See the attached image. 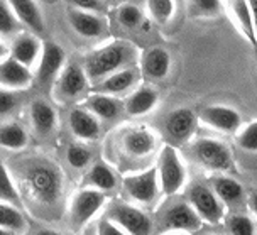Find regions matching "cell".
<instances>
[{
    "instance_id": "obj_43",
    "label": "cell",
    "mask_w": 257,
    "mask_h": 235,
    "mask_svg": "<svg viewBox=\"0 0 257 235\" xmlns=\"http://www.w3.org/2000/svg\"><path fill=\"white\" fill-rule=\"evenodd\" d=\"M7 58H9V48L2 43V41H0V63H2L4 59H7Z\"/></svg>"
},
{
    "instance_id": "obj_29",
    "label": "cell",
    "mask_w": 257,
    "mask_h": 235,
    "mask_svg": "<svg viewBox=\"0 0 257 235\" xmlns=\"http://www.w3.org/2000/svg\"><path fill=\"white\" fill-rule=\"evenodd\" d=\"M0 228L9 230V232H14L17 235L26 232L27 223L21 208L6 203V201H0Z\"/></svg>"
},
{
    "instance_id": "obj_5",
    "label": "cell",
    "mask_w": 257,
    "mask_h": 235,
    "mask_svg": "<svg viewBox=\"0 0 257 235\" xmlns=\"http://www.w3.org/2000/svg\"><path fill=\"white\" fill-rule=\"evenodd\" d=\"M188 203L196 211L201 222L217 225L225 216L223 203L217 198L212 188L206 184H193L188 191Z\"/></svg>"
},
{
    "instance_id": "obj_22",
    "label": "cell",
    "mask_w": 257,
    "mask_h": 235,
    "mask_svg": "<svg viewBox=\"0 0 257 235\" xmlns=\"http://www.w3.org/2000/svg\"><path fill=\"white\" fill-rule=\"evenodd\" d=\"M137 80H139V73L134 68H125V70L115 71L98 83V93H105L110 96L122 95L134 88Z\"/></svg>"
},
{
    "instance_id": "obj_4",
    "label": "cell",
    "mask_w": 257,
    "mask_h": 235,
    "mask_svg": "<svg viewBox=\"0 0 257 235\" xmlns=\"http://www.w3.org/2000/svg\"><path fill=\"white\" fill-rule=\"evenodd\" d=\"M158 181L164 195H176L186 183V169L181 163L176 147L166 144L158 159Z\"/></svg>"
},
{
    "instance_id": "obj_49",
    "label": "cell",
    "mask_w": 257,
    "mask_h": 235,
    "mask_svg": "<svg viewBox=\"0 0 257 235\" xmlns=\"http://www.w3.org/2000/svg\"><path fill=\"white\" fill-rule=\"evenodd\" d=\"M255 235H257V233H255Z\"/></svg>"
},
{
    "instance_id": "obj_27",
    "label": "cell",
    "mask_w": 257,
    "mask_h": 235,
    "mask_svg": "<svg viewBox=\"0 0 257 235\" xmlns=\"http://www.w3.org/2000/svg\"><path fill=\"white\" fill-rule=\"evenodd\" d=\"M86 181H88L93 190L98 191H112L117 186V176L113 173V169L105 163V161H96L91 166L90 173L86 174Z\"/></svg>"
},
{
    "instance_id": "obj_9",
    "label": "cell",
    "mask_w": 257,
    "mask_h": 235,
    "mask_svg": "<svg viewBox=\"0 0 257 235\" xmlns=\"http://www.w3.org/2000/svg\"><path fill=\"white\" fill-rule=\"evenodd\" d=\"M107 218L120 227L127 235H151L153 222L142 210L132 205H115L108 211Z\"/></svg>"
},
{
    "instance_id": "obj_11",
    "label": "cell",
    "mask_w": 257,
    "mask_h": 235,
    "mask_svg": "<svg viewBox=\"0 0 257 235\" xmlns=\"http://www.w3.org/2000/svg\"><path fill=\"white\" fill-rule=\"evenodd\" d=\"M198 119L205 126L215 129L223 134L238 132L242 127V117L235 108L227 107V105H210L200 112Z\"/></svg>"
},
{
    "instance_id": "obj_24",
    "label": "cell",
    "mask_w": 257,
    "mask_h": 235,
    "mask_svg": "<svg viewBox=\"0 0 257 235\" xmlns=\"http://www.w3.org/2000/svg\"><path fill=\"white\" fill-rule=\"evenodd\" d=\"M156 147V137L154 134L146 127L132 129L123 137V149L127 154L134 156V158H142L148 156L154 151Z\"/></svg>"
},
{
    "instance_id": "obj_38",
    "label": "cell",
    "mask_w": 257,
    "mask_h": 235,
    "mask_svg": "<svg viewBox=\"0 0 257 235\" xmlns=\"http://www.w3.org/2000/svg\"><path fill=\"white\" fill-rule=\"evenodd\" d=\"M19 105V95L14 90L0 88V119L11 115Z\"/></svg>"
},
{
    "instance_id": "obj_41",
    "label": "cell",
    "mask_w": 257,
    "mask_h": 235,
    "mask_svg": "<svg viewBox=\"0 0 257 235\" xmlns=\"http://www.w3.org/2000/svg\"><path fill=\"white\" fill-rule=\"evenodd\" d=\"M247 6H249L252 24H254V32H255V38H257V0H247Z\"/></svg>"
},
{
    "instance_id": "obj_10",
    "label": "cell",
    "mask_w": 257,
    "mask_h": 235,
    "mask_svg": "<svg viewBox=\"0 0 257 235\" xmlns=\"http://www.w3.org/2000/svg\"><path fill=\"white\" fill-rule=\"evenodd\" d=\"M66 54H64L61 46H58L53 41H46L41 48L39 66L36 73V81L39 86H49L56 81L59 73L63 71Z\"/></svg>"
},
{
    "instance_id": "obj_7",
    "label": "cell",
    "mask_w": 257,
    "mask_h": 235,
    "mask_svg": "<svg viewBox=\"0 0 257 235\" xmlns=\"http://www.w3.org/2000/svg\"><path fill=\"white\" fill-rule=\"evenodd\" d=\"M105 193L93 190V188H85L78 191L71 201L70 206V222L73 228H81L90 222L93 216L102 210L105 205Z\"/></svg>"
},
{
    "instance_id": "obj_3",
    "label": "cell",
    "mask_w": 257,
    "mask_h": 235,
    "mask_svg": "<svg viewBox=\"0 0 257 235\" xmlns=\"http://www.w3.org/2000/svg\"><path fill=\"white\" fill-rule=\"evenodd\" d=\"M193 158L205 169L217 173H233L235 171V161H233L232 151L227 144L217 139L201 137L196 139L190 147Z\"/></svg>"
},
{
    "instance_id": "obj_18",
    "label": "cell",
    "mask_w": 257,
    "mask_h": 235,
    "mask_svg": "<svg viewBox=\"0 0 257 235\" xmlns=\"http://www.w3.org/2000/svg\"><path fill=\"white\" fill-rule=\"evenodd\" d=\"M41 48H43V44L38 39V36L26 34V32L21 34L19 32L16 36V39H14L11 49H9V56L31 70L32 64L38 61L41 56Z\"/></svg>"
},
{
    "instance_id": "obj_17",
    "label": "cell",
    "mask_w": 257,
    "mask_h": 235,
    "mask_svg": "<svg viewBox=\"0 0 257 235\" xmlns=\"http://www.w3.org/2000/svg\"><path fill=\"white\" fill-rule=\"evenodd\" d=\"M212 190L217 198L228 208H244L245 205V191L244 186L230 176H215L212 179Z\"/></svg>"
},
{
    "instance_id": "obj_12",
    "label": "cell",
    "mask_w": 257,
    "mask_h": 235,
    "mask_svg": "<svg viewBox=\"0 0 257 235\" xmlns=\"http://www.w3.org/2000/svg\"><path fill=\"white\" fill-rule=\"evenodd\" d=\"M196 124H198V117L195 115V112L191 108L181 107L173 110L166 117L164 132H166L168 139H171L176 144H183V142L191 139V136L196 131Z\"/></svg>"
},
{
    "instance_id": "obj_30",
    "label": "cell",
    "mask_w": 257,
    "mask_h": 235,
    "mask_svg": "<svg viewBox=\"0 0 257 235\" xmlns=\"http://www.w3.org/2000/svg\"><path fill=\"white\" fill-rule=\"evenodd\" d=\"M0 201H6V203H11L17 208L22 206V198L21 193L17 190L16 183L12 181L11 174H9L6 164L0 161Z\"/></svg>"
},
{
    "instance_id": "obj_47",
    "label": "cell",
    "mask_w": 257,
    "mask_h": 235,
    "mask_svg": "<svg viewBox=\"0 0 257 235\" xmlns=\"http://www.w3.org/2000/svg\"><path fill=\"white\" fill-rule=\"evenodd\" d=\"M103 4H108V2H115V0H102Z\"/></svg>"
},
{
    "instance_id": "obj_35",
    "label": "cell",
    "mask_w": 257,
    "mask_h": 235,
    "mask_svg": "<svg viewBox=\"0 0 257 235\" xmlns=\"http://www.w3.org/2000/svg\"><path fill=\"white\" fill-rule=\"evenodd\" d=\"M237 146L247 153H257V121L247 124L245 127L238 129L235 136Z\"/></svg>"
},
{
    "instance_id": "obj_34",
    "label": "cell",
    "mask_w": 257,
    "mask_h": 235,
    "mask_svg": "<svg viewBox=\"0 0 257 235\" xmlns=\"http://www.w3.org/2000/svg\"><path fill=\"white\" fill-rule=\"evenodd\" d=\"M21 29V22L12 12L7 0H0V36H14Z\"/></svg>"
},
{
    "instance_id": "obj_44",
    "label": "cell",
    "mask_w": 257,
    "mask_h": 235,
    "mask_svg": "<svg viewBox=\"0 0 257 235\" xmlns=\"http://www.w3.org/2000/svg\"><path fill=\"white\" fill-rule=\"evenodd\" d=\"M38 235H63V233H59L56 232V230H49V228H44V230H39Z\"/></svg>"
},
{
    "instance_id": "obj_1",
    "label": "cell",
    "mask_w": 257,
    "mask_h": 235,
    "mask_svg": "<svg viewBox=\"0 0 257 235\" xmlns=\"http://www.w3.org/2000/svg\"><path fill=\"white\" fill-rule=\"evenodd\" d=\"M139 56L141 53L136 44L127 41H112L93 49L85 58L83 70L90 81L100 83L112 73L125 70V68H134Z\"/></svg>"
},
{
    "instance_id": "obj_25",
    "label": "cell",
    "mask_w": 257,
    "mask_h": 235,
    "mask_svg": "<svg viewBox=\"0 0 257 235\" xmlns=\"http://www.w3.org/2000/svg\"><path fill=\"white\" fill-rule=\"evenodd\" d=\"M159 93L151 86H139L137 90L132 91L125 100V110L132 117H141L153 112L154 107L158 105Z\"/></svg>"
},
{
    "instance_id": "obj_14",
    "label": "cell",
    "mask_w": 257,
    "mask_h": 235,
    "mask_svg": "<svg viewBox=\"0 0 257 235\" xmlns=\"http://www.w3.org/2000/svg\"><path fill=\"white\" fill-rule=\"evenodd\" d=\"M139 63L144 78L151 81H161L169 75V70H171V54L164 48L153 46L141 54Z\"/></svg>"
},
{
    "instance_id": "obj_32",
    "label": "cell",
    "mask_w": 257,
    "mask_h": 235,
    "mask_svg": "<svg viewBox=\"0 0 257 235\" xmlns=\"http://www.w3.org/2000/svg\"><path fill=\"white\" fill-rule=\"evenodd\" d=\"M149 16L156 24H168L174 14V2L173 0H146Z\"/></svg>"
},
{
    "instance_id": "obj_39",
    "label": "cell",
    "mask_w": 257,
    "mask_h": 235,
    "mask_svg": "<svg viewBox=\"0 0 257 235\" xmlns=\"http://www.w3.org/2000/svg\"><path fill=\"white\" fill-rule=\"evenodd\" d=\"M71 4V9H78V11L93 12V14H103L105 4L102 0H68Z\"/></svg>"
},
{
    "instance_id": "obj_31",
    "label": "cell",
    "mask_w": 257,
    "mask_h": 235,
    "mask_svg": "<svg viewBox=\"0 0 257 235\" xmlns=\"http://www.w3.org/2000/svg\"><path fill=\"white\" fill-rule=\"evenodd\" d=\"M190 16L195 19H215L223 11L222 0H188Z\"/></svg>"
},
{
    "instance_id": "obj_26",
    "label": "cell",
    "mask_w": 257,
    "mask_h": 235,
    "mask_svg": "<svg viewBox=\"0 0 257 235\" xmlns=\"http://www.w3.org/2000/svg\"><path fill=\"white\" fill-rule=\"evenodd\" d=\"M83 108L93 113L98 121H112L120 113V102L115 96L105 93H93L85 100Z\"/></svg>"
},
{
    "instance_id": "obj_20",
    "label": "cell",
    "mask_w": 257,
    "mask_h": 235,
    "mask_svg": "<svg viewBox=\"0 0 257 235\" xmlns=\"http://www.w3.org/2000/svg\"><path fill=\"white\" fill-rule=\"evenodd\" d=\"M73 136L80 141H96L100 136V121L86 108H73L68 117Z\"/></svg>"
},
{
    "instance_id": "obj_16",
    "label": "cell",
    "mask_w": 257,
    "mask_h": 235,
    "mask_svg": "<svg viewBox=\"0 0 257 235\" xmlns=\"http://www.w3.org/2000/svg\"><path fill=\"white\" fill-rule=\"evenodd\" d=\"M12 12L16 14L17 21L27 29L32 31L34 36H43L46 31L43 12L36 0H7Z\"/></svg>"
},
{
    "instance_id": "obj_28",
    "label": "cell",
    "mask_w": 257,
    "mask_h": 235,
    "mask_svg": "<svg viewBox=\"0 0 257 235\" xmlns=\"http://www.w3.org/2000/svg\"><path fill=\"white\" fill-rule=\"evenodd\" d=\"M29 142L27 132L19 124H4L0 126V147L9 151H21Z\"/></svg>"
},
{
    "instance_id": "obj_42",
    "label": "cell",
    "mask_w": 257,
    "mask_h": 235,
    "mask_svg": "<svg viewBox=\"0 0 257 235\" xmlns=\"http://www.w3.org/2000/svg\"><path fill=\"white\" fill-rule=\"evenodd\" d=\"M247 203H249V208L252 210V213L257 216V193H250Z\"/></svg>"
},
{
    "instance_id": "obj_48",
    "label": "cell",
    "mask_w": 257,
    "mask_h": 235,
    "mask_svg": "<svg viewBox=\"0 0 257 235\" xmlns=\"http://www.w3.org/2000/svg\"><path fill=\"white\" fill-rule=\"evenodd\" d=\"M206 235H215V233H206Z\"/></svg>"
},
{
    "instance_id": "obj_19",
    "label": "cell",
    "mask_w": 257,
    "mask_h": 235,
    "mask_svg": "<svg viewBox=\"0 0 257 235\" xmlns=\"http://www.w3.org/2000/svg\"><path fill=\"white\" fill-rule=\"evenodd\" d=\"M34 81V75L29 68L22 66L16 59L9 56L0 63V85L9 90H24Z\"/></svg>"
},
{
    "instance_id": "obj_8",
    "label": "cell",
    "mask_w": 257,
    "mask_h": 235,
    "mask_svg": "<svg viewBox=\"0 0 257 235\" xmlns=\"http://www.w3.org/2000/svg\"><path fill=\"white\" fill-rule=\"evenodd\" d=\"M123 191L132 200L139 201L142 205H151L158 198L161 188L158 181V169L149 168L142 173L131 174L123 178Z\"/></svg>"
},
{
    "instance_id": "obj_15",
    "label": "cell",
    "mask_w": 257,
    "mask_h": 235,
    "mask_svg": "<svg viewBox=\"0 0 257 235\" xmlns=\"http://www.w3.org/2000/svg\"><path fill=\"white\" fill-rule=\"evenodd\" d=\"M68 22H70L71 29L85 39L100 38L107 29L105 19L100 14L78 11V9H70L68 11Z\"/></svg>"
},
{
    "instance_id": "obj_21",
    "label": "cell",
    "mask_w": 257,
    "mask_h": 235,
    "mask_svg": "<svg viewBox=\"0 0 257 235\" xmlns=\"http://www.w3.org/2000/svg\"><path fill=\"white\" fill-rule=\"evenodd\" d=\"M227 14L235 24V27L242 32V36L257 49V38L254 32V24L247 0H227Z\"/></svg>"
},
{
    "instance_id": "obj_33",
    "label": "cell",
    "mask_w": 257,
    "mask_h": 235,
    "mask_svg": "<svg viewBox=\"0 0 257 235\" xmlns=\"http://www.w3.org/2000/svg\"><path fill=\"white\" fill-rule=\"evenodd\" d=\"M117 21L125 27V29H136L144 21V14L139 7L132 6V4H122L117 9Z\"/></svg>"
},
{
    "instance_id": "obj_6",
    "label": "cell",
    "mask_w": 257,
    "mask_h": 235,
    "mask_svg": "<svg viewBox=\"0 0 257 235\" xmlns=\"http://www.w3.org/2000/svg\"><path fill=\"white\" fill-rule=\"evenodd\" d=\"M53 85L56 98L63 100V102H70V100L80 98L88 90L90 80L86 76L83 66L76 63H70L63 68V71L58 75Z\"/></svg>"
},
{
    "instance_id": "obj_45",
    "label": "cell",
    "mask_w": 257,
    "mask_h": 235,
    "mask_svg": "<svg viewBox=\"0 0 257 235\" xmlns=\"http://www.w3.org/2000/svg\"><path fill=\"white\" fill-rule=\"evenodd\" d=\"M0 235H17V233H14V232H9V230L0 228Z\"/></svg>"
},
{
    "instance_id": "obj_37",
    "label": "cell",
    "mask_w": 257,
    "mask_h": 235,
    "mask_svg": "<svg viewBox=\"0 0 257 235\" xmlns=\"http://www.w3.org/2000/svg\"><path fill=\"white\" fill-rule=\"evenodd\" d=\"M66 159L71 168L83 169L91 161V153L86 149V147L80 146V144H71L66 151Z\"/></svg>"
},
{
    "instance_id": "obj_40",
    "label": "cell",
    "mask_w": 257,
    "mask_h": 235,
    "mask_svg": "<svg viewBox=\"0 0 257 235\" xmlns=\"http://www.w3.org/2000/svg\"><path fill=\"white\" fill-rule=\"evenodd\" d=\"M96 235H127V233L120 227H117L110 218L103 216V218L98 220V225H96Z\"/></svg>"
},
{
    "instance_id": "obj_13",
    "label": "cell",
    "mask_w": 257,
    "mask_h": 235,
    "mask_svg": "<svg viewBox=\"0 0 257 235\" xmlns=\"http://www.w3.org/2000/svg\"><path fill=\"white\" fill-rule=\"evenodd\" d=\"M164 228L171 232H196L201 227V218L188 201H178L163 216Z\"/></svg>"
},
{
    "instance_id": "obj_36",
    "label": "cell",
    "mask_w": 257,
    "mask_h": 235,
    "mask_svg": "<svg viewBox=\"0 0 257 235\" xmlns=\"http://www.w3.org/2000/svg\"><path fill=\"white\" fill-rule=\"evenodd\" d=\"M227 228L230 235H255L254 222L247 215H240V213L228 216Z\"/></svg>"
},
{
    "instance_id": "obj_2",
    "label": "cell",
    "mask_w": 257,
    "mask_h": 235,
    "mask_svg": "<svg viewBox=\"0 0 257 235\" xmlns=\"http://www.w3.org/2000/svg\"><path fill=\"white\" fill-rule=\"evenodd\" d=\"M27 195L43 206H56L63 195V174L48 161H32L22 171Z\"/></svg>"
},
{
    "instance_id": "obj_23",
    "label": "cell",
    "mask_w": 257,
    "mask_h": 235,
    "mask_svg": "<svg viewBox=\"0 0 257 235\" xmlns=\"http://www.w3.org/2000/svg\"><path fill=\"white\" fill-rule=\"evenodd\" d=\"M31 121L34 126V131L39 136H51L56 129L58 124V115L56 110L53 108L51 103H48L46 100H34L31 103Z\"/></svg>"
},
{
    "instance_id": "obj_46",
    "label": "cell",
    "mask_w": 257,
    "mask_h": 235,
    "mask_svg": "<svg viewBox=\"0 0 257 235\" xmlns=\"http://www.w3.org/2000/svg\"><path fill=\"white\" fill-rule=\"evenodd\" d=\"M169 235H190V233H188V232H171Z\"/></svg>"
}]
</instances>
